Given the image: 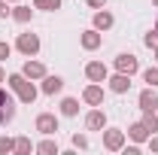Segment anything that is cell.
Wrapping results in <instances>:
<instances>
[{
	"instance_id": "cell-1",
	"label": "cell",
	"mask_w": 158,
	"mask_h": 155,
	"mask_svg": "<svg viewBox=\"0 0 158 155\" xmlns=\"http://www.w3.org/2000/svg\"><path fill=\"white\" fill-rule=\"evenodd\" d=\"M6 82H9V88L15 91V97H19L24 107H31V103L37 100L40 91H37V85H34V79H27L21 70H19V73H9V76H6Z\"/></svg>"
},
{
	"instance_id": "cell-2",
	"label": "cell",
	"mask_w": 158,
	"mask_h": 155,
	"mask_svg": "<svg viewBox=\"0 0 158 155\" xmlns=\"http://www.w3.org/2000/svg\"><path fill=\"white\" fill-rule=\"evenodd\" d=\"M15 49H19L24 58H37V52H40V37H37V34H31V31H24V34L15 37Z\"/></svg>"
},
{
	"instance_id": "cell-3",
	"label": "cell",
	"mask_w": 158,
	"mask_h": 155,
	"mask_svg": "<svg viewBox=\"0 0 158 155\" xmlns=\"http://www.w3.org/2000/svg\"><path fill=\"white\" fill-rule=\"evenodd\" d=\"M103 149L106 152H122L125 149V131L122 128H103Z\"/></svg>"
},
{
	"instance_id": "cell-4",
	"label": "cell",
	"mask_w": 158,
	"mask_h": 155,
	"mask_svg": "<svg viewBox=\"0 0 158 155\" xmlns=\"http://www.w3.org/2000/svg\"><path fill=\"white\" fill-rule=\"evenodd\" d=\"M113 67H116L118 73L134 76V73L140 70V58H137V55H131V52H122V55H116V58H113Z\"/></svg>"
},
{
	"instance_id": "cell-5",
	"label": "cell",
	"mask_w": 158,
	"mask_h": 155,
	"mask_svg": "<svg viewBox=\"0 0 158 155\" xmlns=\"http://www.w3.org/2000/svg\"><path fill=\"white\" fill-rule=\"evenodd\" d=\"M34 128H37L43 137H52L58 131V116H55V113H40L37 122H34Z\"/></svg>"
},
{
	"instance_id": "cell-6",
	"label": "cell",
	"mask_w": 158,
	"mask_h": 155,
	"mask_svg": "<svg viewBox=\"0 0 158 155\" xmlns=\"http://www.w3.org/2000/svg\"><path fill=\"white\" fill-rule=\"evenodd\" d=\"M12 119H15V100L9 91L0 88V125H9Z\"/></svg>"
},
{
	"instance_id": "cell-7",
	"label": "cell",
	"mask_w": 158,
	"mask_h": 155,
	"mask_svg": "<svg viewBox=\"0 0 158 155\" xmlns=\"http://www.w3.org/2000/svg\"><path fill=\"white\" fill-rule=\"evenodd\" d=\"M100 43H103V34H100L98 27H88V31H82V34H79V46H82L85 52L100 49Z\"/></svg>"
},
{
	"instance_id": "cell-8",
	"label": "cell",
	"mask_w": 158,
	"mask_h": 155,
	"mask_svg": "<svg viewBox=\"0 0 158 155\" xmlns=\"http://www.w3.org/2000/svg\"><path fill=\"white\" fill-rule=\"evenodd\" d=\"M82 100H85L88 107H100V103H103V82L85 85V88H82Z\"/></svg>"
},
{
	"instance_id": "cell-9",
	"label": "cell",
	"mask_w": 158,
	"mask_h": 155,
	"mask_svg": "<svg viewBox=\"0 0 158 155\" xmlns=\"http://www.w3.org/2000/svg\"><path fill=\"white\" fill-rule=\"evenodd\" d=\"M106 85H110V91H113V94H125V91L131 88V76L116 70V73H110V76H106Z\"/></svg>"
},
{
	"instance_id": "cell-10",
	"label": "cell",
	"mask_w": 158,
	"mask_h": 155,
	"mask_svg": "<svg viewBox=\"0 0 158 155\" xmlns=\"http://www.w3.org/2000/svg\"><path fill=\"white\" fill-rule=\"evenodd\" d=\"M85 76L91 79V82H106L110 67H106L103 61H88V64H85Z\"/></svg>"
},
{
	"instance_id": "cell-11",
	"label": "cell",
	"mask_w": 158,
	"mask_h": 155,
	"mask_svg": "<svg viewBox=\"0 0 158 155\" xmlns=\"http://www.w3.org/2000/svg\"><path fill=\"white\" fill-rule=\"evenodd\" d=\"M137 107L143 110V113H152V110H158V94H155V88H149V85H146V88L137 94Z\"/></svg>"
},
{
	"instance_id": "cell-12",
	"label": "cell",
	"mask_w": 158,
	"mask_h": 155,
	"mask_svg": "<svg viewBox=\"0 0 158 155\" xmlns=\"http://www.w3.org/2000/svg\"><path fill=\"white\" fill-rule=\"evenodd\" d=\"M85 128H88V131H103V128H106V113H103L100 107L88 110V116H85Z\"/></svg>"
},
{
	"instance_id": "cell-13",
	"label": "cell",
	"mask_w": 158,
	"mask_h": 155,
	"mask_svg": "<svg viewBox=\"0 0 158 155\" xmlns=\"http://www.w3.org/2000/svg\"><path fill=\"white\" fill-rule=\"evenodd\" d=\"M21 73H24L27 79H34V82H37V79H43V76H46V64H43V61L27 58L24 64H21Z\"/></svg>"
},
{
	"instance_id": "cell-14",
	"label": "cell",
	"mask_w": 158,
	"mask_h": 155,
	"mask_svg": "<svg viewBox=\"0 0 158 155\" xmlns=\"http://www.w3.org/2000/svg\"><path fill=\"white\" fill-rule=\"evenodd\" d=\"M91 24L98 27L100 34H106V31H110V27L116 24V19H113V12H110V9L103 6V9H98V12H94V19H91Z\"/></svg>"
},
{
	"instance_id": "cell-15",
	"label": "cell",
	"mask_w": 158,
	"mask_h": 155,
	"mask_svg": "<svg viewBox=\"0 0 158 155\" xmlns=\"http://www.w3.org/2000/svg\"><path fill=\"white\" fill-rule=\"evenodd\" d=\"M61 88H64V79L61 76H43V85H40V91L43 94H49V97H55V94H61Z\"/></svg>"
},
{
	"instance_id": "cell-16",
	"label": "cell",
	"mask_w": 158,
	"mask_h": 155,
	"mask_svg": "<svg viewBox=\"0 0 158 155\" xmlns=\"http://www.w3.org/2000/svg\"><path fill=\"white\" fill-rule=\"evenodd\" d=\"M128 137H131L134 143H146L152 134H149V128H146L143 119H140V122H134V125H128Z\"/></svg>"
},
{
	"instance_id": "cell-17",
	"label": "cell",
	"mask_w": 158,
	"mask_h": 155,
	"mask_svg": "<svg viewBox=\"0 0 158 155\" xmlns=\"http://www.w3.org/2000/svg\"><path fill=\"white\" fill-rule=\"evenodd\" d=\"M12 19L19 21V24H27V21L34 19V9H31V6H21V3H15V6H12Z\"/></svg>"
},
{
	"instance_id": "cell-18",
	"label": "cell",
	"mask_w": 158,
	"mask_h": 155,
	"mask_svg": "<svg viewBox=\"0 0 158 155\" xmlns=\"http://www.w3.org/2000/svg\"><path fill=\"white\" fill-rule=\"evenodd\" d=\"M61 116H67V119L79 116V100L76 97H64V100H61Z\"/></svg>"
},
{
	"instance_id": "cell-19",
	"label": "cell",
	"mask_w": 158,
	"mask_h": 155,
	"mask_svg": "<svg viewBox=\"0 0 158 155\" xmlns=\"http://www.w3.org/2000/svg\"><path fill=\"white\" fill-rule=\"evenodd\" d=\"M37 152L40 155H58V143H55L52 137H46V140H40V143H37Z\"/></svg>"
},
{
	"instance_id": "cell-20",
	"label": "cell",
	"mask_w": 158,
	"mask_h": 155,
	"mask_svg": "<svg viewBox=\"0 0 158 155\" xmlns=\"http://www.w3.org/2000/svg\"><path fill=\"white\" fill-rule=\"evenodd\" d=\"M37 149L34 143H31V137H15V155H31Z\"/></svg>"
},
{
	"instance_id": "cell-21",
	"label": "cell",
	"mask_w": 158,
	"mask_h": 155,
	"mask_svg": "<svg viewBox=\"0 0 158 155\" xmlns=\"http://www.w3.org/2000/svg\"><path fill=\"white\" fill-rule=\"evenodd\" d=\"M61 3H64V0H34V9H46V12H55V9H61Z\"/></svg>"
},
{
	"instance_id": "cell-22",
	"label": "cell",
	"mask_w": 158,
	"mask_h": 155,
	"mask_svg": "<svg viewBox=\"0 0 158 155\" xmlns=\"http://www.w3.org/2000/svg\"><path fill=\"white\" fill-rule=\"evenodd\" d=\"M143 125L149 128V134H158V113H143Z\"/></svg>"
},
{
	"instance_id": "cell-23",
	"label": "cell",
	"mask_w": 158,
	"mask_h": 155,
	"mask_svg": "<svg viewBox=\"0 0 158 155\" xmlns=\"http://www.w3.org/2000/svg\"><path fill=\"white\" fill-rule=\"evenodd\" d=\"M143 82H146L149 88H158V64L149 67V70H143Z\"/></svg>"
},
{
	"instance_id": "cell-24",
	"label": "cell",
	"mask_w": 158,
	"mask_h": 155,
	"mask_svg": "<svg viewBox=\"0 0 158 155\" xmlns=\"http://www.w3.org/2000/svg\"><path fill=\"white\" fill-rule=\"evenodd\" d=\"M15 152V140L12 137H0V155H9Z\"/></svg>"
},
{
	"instance_id": "cell-25",
	"label": "cell",
	"mask_w": 158,
	"mask_h": 155,
	"mask_svg": "<svg viewBox=\"0 0 158 155\" xmlns=\"http://www.w3.org/2000/svg\"><path fill=\"white\" fill-rule=\"evenodd\" d=\"M143 46H146V49H158V27H155V31H149V34L143 37Z\"/></svg>"
},
{
	"instance_id": "cell-26",
	"label": "cell",
	"mask_w": 158,
	"mask_h": 155,
	"mask_svg": "<svg viewBox=\"0 0 158 155\" xmlns=\"http://www.w3.org/2000/svg\"><path fill=\"white\" fill-rule=\"evenodd\" d=\"M73 146H76V149H88V137L85 134H73Z\"/></svg>"
},
{
	"instance_id": "cell-27",
	"label": "cell",
	"mask_w": 158,
	"mask_h": 155,
	"mask_svg": "<svg viewBox=\"0 0 158 155\" xmlns=\"http://www.w3.org/2000/svg\"><path fill=\"white\" fill-rule=\"evenodd\" d=\"M9 52H12V46L0 40V61H6V58H9Z\"/></svg>"
},
{
	"instance_id": "cell-28",
	"label": "cell",
	"mask_w": 158,
	"mask_h": 155,
	"mask_svg": "<svg viewBox=\"0 0 158 155\" xmlns=\"http://www.w3.org/2000/svg\"><path fill=\"white\" fill-rule=\"evenodd\" d=\"M6 15H12V9H9V0H0V19H6Z\"/></svg>"
},
{
	"instance_id": "cell-29",
	"label": "cell",
	"mask_w": 158,
	"mask_h": 155,
	"mask_svg": "<svg viewBox=\"0 0 158 155\" xmlns=\"http://www.w3.org/2000/svg\"><path fill=\"white\" fill-rule=\"evenodd\" d=\"M85 3H88L91 9H103V6H106V0H85Z\"/></svg>"
},
{
	"instance_id": "cell-30",
	"label": "cell",
	"mask_w": 158,
	"mask_h": 155,
	"mask_svg": "<svg viewBox=\"0 0 158 155\" xmlns=\"http://www.w3.org/2000/svg\"><path fill=\"white\" fill-rule=\"evenodd\" d=\"M146 143H149V149H152V152H158V134H152Z\"/></svg>"
},
{
	"instance_id": "cell-31",
	"label": "cell",
	"mask_w": 158,
	"mask_h": 155,
	"mask_svg": "<svg viewBox=\"0 0 158 155\" xmlns=\"http://www.w3.org/2000/svg\"><path fill=\"white\" fill-rule=\"evenodd\" d=\"M3 79H6V70H3V67H0V82H3Z\"/></svg>"
},
{
	"instance_id": "cell-32",
	"label": "cell",
	"mask_w": 158,
	"mask_h": 155,
	"mask_svg": "<svg viewBox=\"0 0 158 155\" xmlns=\"http://www.w3.org/2000/svg\"><path fill=\"white\" fill-rule=\"evenodd\" d=\"M152 52H155V64H158V49H152Z\"/></svg>"
},
{
	"instance_id": "cell-33",
	"label": "cell",
	"mask_w": 158,
	"mask_h": 155,
	"mask_svg": "<svg viewBox=\"0 0 158 155\" xmlns=\"http://www.w3.org/2000/svg\"><path fill=\"white\" fill-rule=\"evenodd\" d=\"M152 6H158V0H152Z\"/></svg>"
},
{
	"instance_id": "cell-34",
	"label": "cell",
	"mask_w": 158,
	"mask_h": 155,
	"mask_svg": "<svg viewBox=\"0 0 158 155\" xmlns=\"http://www.w3.org/2000/svg\"><path fill=\"white\" fill-rule=\"evenodd\" d=\"M9 3H19V0H9Z\"/></svg>"
},
{
	"instance_id": "cell-35",
	"label": "cell",
	"mask_w": 158,
	"mask_h": 155,
	"mask_svg": "<svg viewBox=\"0 0 158 155\" xmlns=\"http://www.w3.org/2000/svg\"><path fill=\"white\" fill-rule=\"evenodd\" d=\"M155 113H158V110H155Z\"/></svg>"
}]
</instances>
